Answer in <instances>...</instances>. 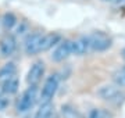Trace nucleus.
<instances>
[{"label":"nucleus","mask_w":125,"mask_h":118,"mask_svg":"<svg viewBox=\"0 0 125 118\" xmlns=\"http://www.w3.org/2000/svg\"><path fill=\"white\" fill-rule=\"evenodd\" d=\"M86 36H88V42H89L92 51H106L113 46L111 36H108L106 32L96 31L86 35Z\"/></svg>","instance_id":"1"},{"label":"nucleus","mask_w":125,"mask_h":118,"mask_svg":"<svg viewBox=\"0 0 125 118\" xmlns=\"http://www.w3.org/2000/svg\"><path fill=\"white\" fill-rule=\"evenodd\" d=\"M96 93L102 100L107 101V103H113V104H118L125 97L122 89L117 85H103L97 89Z\"/></svg>","instance_id":"2"},{"label":"nucleus","mask_w":125,"mask_h":118,"mask_svg":"<svg viewBox=\"0 0 125 118\" xmlns=\"http://www.w3.org/2000/svg\"><path fill=\"white\" fill-rule=\"evenodd\" d=\"M36 95H38V89L36 86H29L27 90L22 93V96L20 97V101L17 104L18 113H25L28 110H31L33 107L36 101Z\"/></svg>","instance_id":"3"},{"label":"nucleus","mask_w":125,"mask_h":118,"mask_svg":"<svg viewBox=\"0 0 125 118\" xmlns=\"http://www.w3.org/2000/svg\"><path fill=\"white\" fill-rule=\"evenodd\" d=\"M57 88H58V75H50L46 79L45 85L42 88V92H40L42 103H47L53 99L56 92H57Z\"/></svg>","instance_id":"4"},{"label":"nucleus","mask_w":125,"mask_h":118,"mask_svg":"<svg viewBox=\"0 0 125 118\" xmlns=\"http://www.w3.org/2000/svg\"><path fill=\"white\" fill-rule=\"evenodd\" d=\"M42 39H43V33H40V32H33V33H31L25 39V42H24V50H25V53L29 56L40 53Z\"/></svg>","instance_id":"5"},{"label":"nucleus","mask_w":125,"mask_h":118,"mask_svg":"<svg viewBox=\"0 0 125 118\" xmlns=\"http://www.w3.org/2000/svg\"><path fill=\"white\" fill-rule=\"evenodd\" d=\"M45 74V64L43 61H36V63L32 64V67L28 71L27 75V82L29 83V86H36L39 81L42 79Z\"/></svg>","instance_id":"6"},{"label":"nucleus","mask_w":125,"mask_h":118,"mask_svg":"<svg viewBox=\"0 0 125 118\" xmlns=\"http://www.w3.org/2000/svg\"><path fill=\"white\" fill-rule=\"evenodd\" d=\"M72 54V46H71V40H62L57 45V47L54 49L53 54H52V60L56 63L64 61L68 56Z\"/></svg>","instance_id":"7"},{"label":"nucleus","mask_w":125,"mask_h":118,"mask_svg":"<svg viewBox=\"0 0 125 118\" xmlns=\"http://www.w3.org/2000/svg\"><path fill=\"white\" fill-rule=\"evenodd\" d=\"M71 46H72V54L75 56H85L86 53L90 51L88 36H81L71 40Z\"/></svg>","instance_id":"8"},{"label":"nucleus","mask_w":125,"mask_h":118,"mask_svg":"<svg viewBox=\"0 0 125 118\" xmlns=\"http://www.w3.org/2000/svg\"><path fill=\"white\" fill-rule=\"evenodd\" d=\"M17 49V40L13 35H6L1 40H0V53L6 57L11 56Z\"/></svg>","instance_id":"9"},{"label":"nucleus","mask_w":125,"mask_h":118,"mask_svg":"<svg viewBox=\"0 0 125 118\" xmlns=\"http://www.w3.org/2000/svg\"><path fill=\"white\" fill-rule=\"evenodd\" d=\"M61 42V36L58 35V33H46L43 35V39H42V43H40V51H47L50 50L53 46L58 45Z\"/></svg>","instance_id":"10"},{"label":"nucleus","mask_w":125,"mask_h":118,"mask_svg":"<svg viewBox=\"0 0 125 118\" xmlns=\"http://www.w3.org/2000/svg\"><path fill=\"white\" fill-rule=\"evenodd\" d=\"M15 71H17V68H15L14 63L4 64V65L0 68V83H4L7 79L15 77Z\"/></svg>","instance_id":"11"},{"label":"nucleus","mask_w":125,"mask_h":118,"mask_svg":"<svg viewBox=\"0 0 125 118\" xmlns=\"http://www.w3.org/2000/svg\"><path fill=\"white\" fill-rule=\"evenodd\" d=\"M53 104L52 101H47V103H42V106L39 107V110L36 111L35 118H50L53 115Z\"/></svg>","instance_id":"12"},{"label":"nucleus","mask_w":125,"mask_h":118,"mask_svg":"<svg viewBox=\"0 0 125 118\" xmlns=\"http://www.w3.org/2000/svg\"><path fill=\"white\" fill-rule=\"evenodd\" d=\"M18 86H20V82H18V78L17 77H13L7 79V81L3 83V92L6 95H13L18 90Z\"/></svg>","instance_id":"13"},{"label":"nucleus","mask_w":125,"mask_h":118,"mask_svg":"<svg viewBox=\"0 0 125 118\" xmlns=\"http://www.w3.org/2000/svg\"><path fill=\"white\" fill-rule=\"evenodd\" d=\"M86 118H114V114L106 108H92L89 110Z\"/></svg>","instance_id":"14"},{"label":"nucleus","mask_w":125,"mask_h":118,"mask_svg":"<svg viewBox=\"0 0 125 118\" xmlns=\"http://www.w3.org/2000/svg\"><path fill=\"white\" fill-rule=\"evenodd\" d=\"M113 81H114V85L120 86L121 89L125 88V67L113 74Z\"/></svg>","instance_id":"15"},{"label":"nucleus","mask_w":125,"mask_h":118,"mask_svg":"<svg viewBox=\"0 0 125 118\" xmlns=\"http://www.w3.org/2000/svg\"><path fill=\"white\" fill-rule=\"evenodd\" d=\"M1 24H3V27L6 29H11V28L17 24V18L14 17V14L11 13H6L3 15V18H1Z\"/></svg>","instance_id":"16"},{"label":"nucleus","mask_w":125,"mask_h":118,"mask_svg":"<svg viewBox=\"0 0 125 118\" xmlns=\"http://www.w3.org/2000/svg\"><path fill=\"white\" fill-rule=\"evenodd\" d=\"M61 114L64 118H81L79 113L76 111L74 107H71V106H62L61 108Z\"/></svg>","instance_id":"17"},{"label":"nucleus","mask_w":125,"mask_h":118,"mask_svg":"<svg viewBox=\"0 0 125 118\" xmlns=\"http://www.w3.org/2000/svg\"><path fill=\"white\" fill-rule=\"evenodd\" d=\"M118 3H120L121 6H124V7H125V0H118Z\"/></svg>","instance_id":"18"},{"label":"nucleus","mask_w":125,"mask_h":118,"mask_svg":"<svg viewBox=\"0 0 125 118\" xmlns=\"http://www.w3.org/2000/svg\"><path fill=\"white\" fill-rule=\"evenodd\" d=\"M121 54H122V59L125 60V49H122V51H121Z\"/></svg>","instance_id":"19"},{"label":"nucleus","mask_w":125,"mask_h":118,"mask_svg":"<svg viewBox=\"0 0 125 118\" xmlns=\"http://www.w3.org/2000/svg\"><path fill=\"white\" fill-rule=\"evenodd\" d=\"M102 1H118V0H102Z\"/></svg>","instance_id":"20"}]
</instances>
